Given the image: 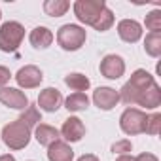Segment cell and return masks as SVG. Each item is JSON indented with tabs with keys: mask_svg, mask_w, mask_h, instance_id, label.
<instances>
[{
	"mask_svg": "<svg viewBox=\"0 0 161 161\" xmlns=\"http://www.w3.org/2000/svg\"><path fill=\"white\" fill-rule=\"evenodd\" d=\"M146 114L138 108H127L119 118V127L125 135H140L144 133Z\"/></svg>",
	"mask_w": 161,
	"mask_h": 161,
	"instance_id": "obj_6",
	"label": "cell"
},
{
	"mask_svg": "<svg viewBox=\"0 0 161 161\" xmlns=\"http://www.w3.org/2000/svg\"><path fill=\"white\" fill-rule=\"evenodd\" d=\"M15 80H17L19 87H23V89H34V87H38V86L42 84L44 74H42V70H40L38 66L27 64V66H23V68L17 70Z\"/></svg>",
	"mask_w": 161,
	"mask_h": 161,
	"instance_id": "obj_7",
	"label": "cell"
},
{
	"mask_svg": "<svg viewBox=\"0 0 161 161\" xmlns=\"http://www.w3.org/2000/svg\"><path fill=\"white\" fill-rule=\"evenodd\" d=\"M101 74L108 80H118L125 72V61L119 55H106L101 61Z\"/></svg>",
	"mask_w": 161,
	"mask_h": 161,
	"instance_id": "obj_9",
	"label": "cell"
},
{
	"mask_svg": "<svg viewBox=\"0 0 161 161\" xmlns=\"http://www.w3.org/2000/svg\"><path fill=\"white\" fill-rule=\"evenodd\" d=\"M10 78H12L10 70H8L6 66H0V89H2V87L10 82Z\"/></svg>",
	"mask_w": 161,
	"mask_h": 161,
	"instance_id": "obj_27",
	"label": "cell"
},
{
	"mask_svg": "<svg viewBox=\"0 0 161 161\" xmlns=\"http://www.w3.org/2000/svg\"><path fill=\"white\" fill-rule=\"evenodd\" d=\"M29 40H31L32 47H36V49H47L51 46V42H53V32L47 27H36L31 32Z\"/></svg>",
	"mask_w": 161,
	"mask_h": 161,
	"instance_id": "obj_15",
	"label": "cell"
},
{
	"mask_svg": "<svg viewBox=\"0 0 161 161\" xmlns=\"http://www.w3.org/2000/svg\"><path fill=\"white\" fill-rule=\"evenodd\" d=\"M146 29L152 32H159L161 31V10H153L146 15Z\"/></svg>",
	"mask_w": 161,
	"mask_h": 161,
	"instance_id": "obj_24",
	"label": "cell"
},
{
	"mask_svg": "<svg viewBox=\"0 0 161 161\" xmlns=\"http://www.w3.org/2000/svg\"><path fill=\"white\" fill-rule=\"evenodd\" d=\"M135 161H159L153 153H148V152H144V153H140V155H136L135 157Z\"/></svg>",
	"mask_w": 161,
	"mask_h": 161,
	"instance_id": "obj_28",
	"label": "cell"
},
{
	"mask_svg": "<svg viewBox=\"0 0 161 161\" xmlns=\"http://www.w3.org/2000/svg\"><path fill=\"white\" fill-rule=\"evenodd\" d=\"M86 29L80 25H63L57 32V42L64 51H78L86 44Z\"/></svg>",
	"mask_w": 161,
	"mask_h": 161,
	"instance_id": "obj_4",
	"label": "cell"
},
{
	"mask_svg": "<svg viewBox=\"0 0 161 161\" xmlns=\"http://www.w3.org/2000/svg\"><path fill=\"white\" fill-rule=\"evenodd\" d=\"M152 84H155V80L150 72H146L144 68H138L131 74L129 82L119 89V101H123L125 104L133 106V104H138V99L140 95L144 93V89H148Z\"/></svg>",
	"mask_w": 161,
	"mask_h": 161,
	"instance_id": "obj_1",
	"label": "cell"
},
{
	"mask_svg": "<svg viewBox=\"0 0 161 161\" xmlns=\"http://www.w3.org/2000/svg\"><path fill=\"white\" fill-rule=\"evenodd\" d=\"M89 106V99L86 93H72L64 99V108L68 112H82Z\"/></svg>",
	"mask_w": 161,
	"mask_h": 161,
	"instance_id": "obj_19",
	"label": "cell"
},
{
	"mask_svg": "<svg viewBox=\"0 0 161 161\" xmlns=\"http://www.w3.org/2000/svg\"><path fill=\"white\" fill-rule=\"evenodd\" d=\"M0 103L8 108H14V110H25L29 106L27 95L15 87H2L0 89Z\"/></svg>",
	"mask_w": 161,
	"mask_h": 161,
	"instance_id": "obj_8",
	"label": "cell"
},
{
	"mask_svg": "<svg viewBox=\"0 0 161 161\" xmlns=\"http://www.w3.org/2000/svg\"><path fill=\"white\" fill-rule=\"evenodd\" d=\"M2 140L10 150H23L31 142V129L23 125L19 119L4 125L2 129Z\"/></svg>",
	"mask_w": 161,
	"mask_h": 161,
	"instance_id": "obj_2",
	"label": "cell"
},
{
	"mask_svg": "<svg viewBox=\"0 0 161 161\" xmlns=\"http://www.w3.org/2000/svg\"><path fill=\"white\" fill-rule=\"evenodd\" d=\"M138 104L148 108V110H153L161 104V87L157 84H152L148 89H144V93L140 95L138 99Z\"/></svg>",
	"mask_w": 161,
	"mask_h": 161,
	"instance_id": "obj_16",
	"label": "cell"
},
{
	"mask_svg": "<svg viewBox=\"0 0 161 161\" xmlns=\"http://www.w3.org/2000/svg\"><path fill=\"white\" fill-rule=\"evenodd\" d=\"M104 8H106V4L103 0H76L74 2V14H76L78 21L84 25H91V27L97 23V19L101 17Z\"/></svg>",
	"mask_w": 161,
	"mask_h": 161,
	"instance_id": "obj_5",
	"label": "cell"
},
{
	"mask_svg": "<svg viewBox=\"0 0 161 161\" xmlns=\"http://www.w3.org/2000/svg\"><path fill=\"white\" fill-rule=\"evenodd\" d=\"M63 104V95L55 87H47L38 95V106L46 112H57Z\"/></svg>",
	"mask_w": 161,
	"mask_h": 161,
	"instance_id": "obj_13",
	"label": "cell"
},
{
	"mask_svg": "<svg viewBox=\"0 0 161 161\" xmlns=\"http://www.w3.org/2000/svg\"><path fill=\"white\" fill-rule=\"evenodd\" d=\"M19 121L23 123V125H27L29 129H32V127H36L40 121H42V116H40V112H38V108L36 106H27L25 108V112L19 116Z\"/></svg>",
	"mask_w": 161,
	"mask_h": 161,
	"instance_id": "obj_22",
	"label": "cell"
},
{
	"mask_svg": "<svg viewBox=\"0 0 161 161\" xmlns=\"http://www.w3.org/2000/svg\"><path fill=\"white\" fill-rule=\"evenodd\" d=\"M93 103L101 110H112L119 103V93L112 87H97L93 91Z\"/></svg>",
	"mask_w": 161,
	"mask_h": 161,
	"instance_id": "obj_10",
	"label": "cell"
},
{
	"mask_svg": "<svg viewBox=\"0 0 161 161\" xmlns=\"http://www.w3.org/2000/svg\"><path fill=\"white\" fill-rule=\"evenodd\" d=\"M131 150H133V146H131V142L125 140V138L112 144V152H114V153H119V155H125V153H129Z\"/></svg>",
	"mask_w": 161,
	"mask_h": 161,
	"instance_id": "obj_26",
	"label": "cell"
},
{
	"mask_svg": "<svg viewBox=\"0 0 161 161\" xmlns=\"http://www.w3.org/2000/svg\"><path fill=\"white\" fill-rule=\"evenodd\" d=\"M72 157H74L72 148L63 140H57L51 146H47V159L49 161H72Z\"/></svg>",
	"mask_w": 161,
	"mask_h": 161,
	"instance_id": "obj_14",
	"label": "cell"
},
{
	"mask_svg": "<svg viewBox=\"0 0 161 161\" xmlns=\"http://www.w3.org/2000/svg\"><path fill=\"white\" fill-rule=\"evenodd\" d=\"M0 17H2V14H0Z\"/></svg>",
	"mask_w": 161,
	"mask_h": 161,
	"instance_id": "obj_32",
	"label": "cell"
},
{
	"mask_svg": "<svg viewBox=\"0 0 161 161\" xmlns=\"http://www.w3.org/2000/svg\"><path fill=\"white\" fill-rule=\"evenodd\" d=\"M34 136L42 146H51L53 142L59 140V131L47 123H38L34 127Z\"/></svg>",
	"mask_w": 161,
	"mask_h": 161,
	"instance_id": "obj_17",
	"label": "cell"
},
{
	"mask_svg": "<svg viewBox=\"0 0 161 161\" xmlns=\"http://www.w3.org/2000/svg\"><path fill=\"white\" fill-rule=\"evenodd\" d=\"M0 161H15V157L10 153H4V155H0Z\"/></svg>",
	"mask_w": 161,
	"mask_h": 161,
	"instance_id": "obj_31",
	"label": "cell"
},
{
	"mask_svg": "<svg viewBox=\"0 0 161 161\" xmlns=\"http://www.w3.org/2000/svg\"><path fill=\"white\" fill-rule=\"evenodd\" d=\"M118 34H119V38H121L123 42L135 44V42H138L140 36H142V27H140V23H136L135 19H123V21L118 23Z\"/></svg>",
	"mask_w": 161,
	"mask_h": 161,
	"instance_id": "obj_12",
	"label": "cell"
},
{
	"mask_svg": "<svg viewBox=\"0 0 161 161\" xmlns=\"http://www.w3.org/2000/svg\"><path fill=\"white\" fill-rule=\"evenodd\" d=\"M112 25H114V14H112V10L104 8V10H103V14H101V17H99V19H97V23L93 25V29H95V31H99V32H104V31H108Z\"/></svg>",
	"mask_w": 161,
	"mask_h": 161,
	"instance_id": "obj_23",
	"label": "cell"
},
{
	"mask_svg": "<svg viewBox=\"0 0 161 161\" xmlns=\"http://www.w3.org/2000/svg\"><path fill=\"white\" fill-rule=\"evenodd\" d=\"M144 49L150 57H159L161 55V34L159 32H150L144 40Z\"/></svg>",
	"mask_w": 161,
	"mask_h": 161,
	"instance_id": "obj_21",
	"label": "cell"
},
{
	"mask_svg": "<svg viewBox=\"0 0 161 161\" xmlns=\"http://www.w3.org/2000/svg\"><path fill=\"white\" fill-rule=\"evenodd\" d=\"M25 36V27L17 21H8L0 27V49L6 53L17 51Z\"/></svg>",
	"mask_w": 161,
	"mask_h": 161,
	"instance_id": "obj_3",
	"label": "cell"
},
{
	"mask_svg": "<svg viewBox=\"0 0 161 161\" xmlns=\"http://www.w3.org/2000/svg\"><path fill=\"white\" fill-rule=\"evenodd\" d=\"M70 8V4L66 0H46L44 2V12L49 17H61L66 14V10Z\"/></svg>",
	"mask_w": 161,
	"mask_h": 161,
	"instance_id": "obj_20",
	"label": "cell"
},
{
	"mask_svg": "<svg viewBox=\"0 0 161 161\" xmlns=\"http://www.w3.org/2000/svg\"><path fill=\"white\" fill-rule=\"evenodd\" d=\"M159 129H161V114H152V116H146L144 133H148V135H159Z\"/></svg>",
	"mask_w": 161,
	"mask_h": 161,
	"instance_id": "obj_25",
	"label": "cell"
},
{
	"mask_svg": "<svg viewBox=\"0 0 161 161\" xmlns=\"http://www.w3.org/2000/svg\"><path fill=\"white\" fill-rule=\"evenodd\" d=\"M64 84H66L70 89H74L76 93H84V91H87L89 86H91L89 78H87L86 74H80V72H72V74L64 76Z\"/></svg>",
	"mask_w": 161,
	"mask_h": 161,
	"instance_id": "obj_18",
	"label": "cell"
},
{
	"mask_svg": "<svg viewBox=\"0 0 161 161\" xmlns=\"http://www.w3.org/2000/svg\"><path fill=\"white\" fill-rule=\"evenodd\" d=\"M78 161H99V157L97 155H93V153H86V155H82Z\"/></svg>",
	"mask_w": 161,
	"mask_h": 161,
	"instance_id": "obj_29",
	"label": "cell"
},
{
	"mask_svg": "<svg viewBox=\"0 0 161 161\" xmlns=\"http://www.w3.org/2000/svg\"><path fill=\"white\" fill-rule=\"evenodd\" d=\"M116 161H135V157H133V155H129V153H125V155H119Z\"/></svg>",
	"mask_w": 161,
	"mask_h": 161,
	"instance_id": "obj_30",
	"label": "cell"
},
{
	"mask_svg": "<svg viewBox=\"0 0 161 161\" xmlns=\"http://www.w3.org/2000/svg\"><path fill=\"white\" fill-rule=\"evenodd\" d=\"M61 135L68 142H80L86 135V125L82 123L80 118H68V119H64V123L61 127Z\"/></svg>",
	"mask_w": 161,
	"mask_h": 161,
	"instance_id": "obj_11",
	"label": "cell"
}]
</instances>
